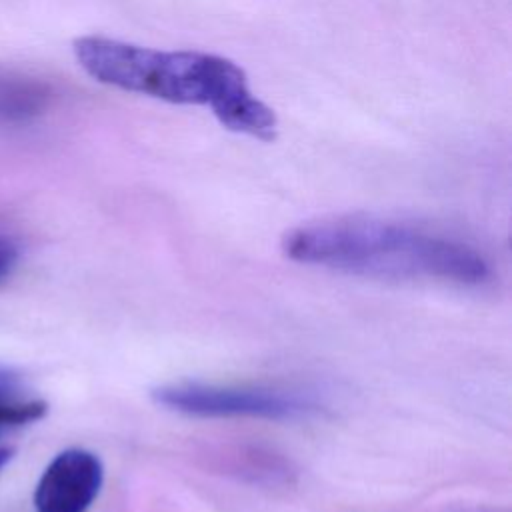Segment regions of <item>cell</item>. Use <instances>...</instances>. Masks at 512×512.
Wrapping results in <instances>:
<instances>
[{"label": "cell", "mask_w": 512, "mask_h": 512, "mask_svg": "<svg viewBox=\"0 0 512 512\" xmlns=\"http://www.w3.org/2000/svg\"><path fill=\"white\" fill-rule=\"evenodd\" d=\"M282 252L300 264L378 280H434L478 286L488 260L470 244L374 216H336L292 228Z\"/></svg>", "instance_id": "2"}, {"label": "cell", "mask_w": 512, "mask_h": 512, "mask_svg": "<svg viewBox=\"0 0 512 512\" xmlns=\"http://www.w3.org/2000/svg\"><path fill=\"white\" fill-rule=\"evenodd\" d=\"M48 406L42 400H22L0 394V436L8 430L40 420Z\"/></svg>", "instance_id": "6"}, {"label": "cell", "mask_w": 512, "mask_h": 512, "mask_svg": "<svg viewBox=\"0 0 512 512\" xmlns=\"http://www.w3.org/2000/svg\"><path fill=\"white\" fill-rule=\"evenodd\" d=\"M80 68L100 84L172 104L208 106L232 132L274 140L278 118L248 88L246 74L224 56L156 50L106 36L74 40Z\"/></svg>", "instance_id": "1"}, {"label": "cell", "mask_w": 512, "mask_h": 512, "mask_svg": "<svg viewBox=\"0 0 512 512\" xmlns=\"http://www.w3.org/2000/svg\"><path fill=\"white\" fill-rule=\"evenodd\" d=\"M104 468L96 454L68 448L54 456L34 490L36 512H86L96 500Z\"/></svg>", "instance_id": "4"}, {"label": "cell", "mask_w": 512, "mask_h": 512, "mask_svg": "<svg viewBox=\"0 0 512 512\" xmlns=\"http://www.w3.org/2000/svg\"><path fill=\"white\" fill-rule=\"evenodd\" d=\"M12 458V450L10 448H0V470L2 466Z\"/></svg>", "instance_id": "8"}, {"label": "cell", "mask_w": 512, "mask_h": 512, "mask_svg": "<svg viewBox=\"0 0 512 512\" xmlns=\"http://www.w3.org/2000/svg\"><path fill=\"white\" fill-rule=\"evenodd\" d=\"M50 102V88L26 74L0 70V126L36 118Z\"/></svg>", "instance_id": "5"}, {"label": "cell", "mask_w": 512, "mask_h": 512, "mask_svg": "<svg viewBox=\"0 0 512 512\" xmlns=\"http://www.w3.org/2000/svg\"><path fill=\"white\" fill-rule=\"evenodd\" d=\"M152 398L168 410L202 418L296 420L320 410L318 402L300 390L266 384L172 382L152 390Z\"/></svg>", "instance_id": "3"}, {"label": "cell", "mask_w": 512, "mask_h": 512, "mask_svg": "<svg viewBox=\"0 0 512 512\" xmlns=\"http://www.w3.org/2000/svg\"><path fill=\"white\" fill-rule=\"evenodd\" d=\"M18 262V248L4 236H0V284L12 274Z\"/></svg>", "instance_id": "7"}]
</instances>
